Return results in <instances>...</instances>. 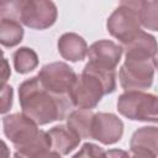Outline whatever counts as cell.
I'll return each instance as SVG.
<instances>
[{
	"label": "cell",
	"mask_w": 158,
	"mask_h": 158,
	"mask_svg": "<svg viewBox=\"0 0 158 158\" xmlns=\"http://www.w3.org/2000/svg\"><path fill=\"white\" fill-rule=\"evenodd\" d=\"M2 68H4V74H2V85L6 83V80H7V77H9V74H10V70H9V65H7V60H6V58H2Z\"/></svg>",
	"instance_id": "cell-23"
},
{
	"label": "cell",
	"mask_w": 158,
	"mask_h": 158,
	"mask_svg": "<svg viewBox=\"0 0 158 158\" xmlns=\"http://www.w3.org/2000/svg\"><path fill=\"white\" fill-rule=\"evenodd\" d=\"M154 64L153 59H132L125 58V63L120 68V84L125 91L146 90L153 84Z\"/></svg>",
	"instance_id": "cell-5"
},
{
	"label": "cell",
	"mask_w": 158,
	"mask_h": 158,
	"mask_svg": "<svg viewBox=\"0 0 158 158\" xmlns=\"http://www.w3.org/2000/svg\"><path fill=\"white\" fill-rule=\"evenodd\" d=\"M37 75L48 90L62 95H69V90L78 78L73 68L63 62H53L43 65Z\"/></svg>",
	"instance_id": "cell-7"
},
{
	"label": "cell",
	"mask_w": 158,
	"mask_h": 158,
	"mask_svg": "<svg viewBox=\"0 0 158 158\" xmlns=\"http://www.w3.org/2000/svg\"><path fill=\"white\" fill-rule=\"evenodd\" d=\"M123 53V47L120 44L109 41L100 40L94 42L88 49V59L89 63L106 68L115 69L121 60Z\"/></svg>",
	"instance_id": "cell-10"
},
{
	"label": "cell",
	"mask_w": 158,
	"mask_h": 158,
	"mask_svg": "<svg viewBox=\"0 0 158 158\" xmlns=\"http://www.w3.org/2000/svg\"><path fill=\"white\" fill-rule=\"evenodd\" d=\"M94 112L85 109H78L67 116V126L74 130L81 138H91V125Z\"/></svg>",
	"instance_id": "cell-16"
},
{
	"label": "cell",
	"mask_w": 158,
	"mask_h": 158,
	"mask_svg": "<svg viewBox=\"0 0 158 158\" xmlns=\"http://www.w3.org/2000/svg\"><path fill=\"white\" fill-rule=\"evenodd\" d=\"M2 131L16 149L28 144L38 133V125L23 112L11 114L2 117Z\"/></svg>",
	"instance_id": "cell-6"
},
{
	"label": "cell",
	"mask_w": 158,
	"mask_h": 158,
	"mask_svg": "<svg viewBox=\"0 0 158 158\" xmlns=\"http://www.w3.org/2000/svg\"><path fill=\"white\" fill-rule=\"evenodd\" d=\"M74 157H105V152L101 147L94 143H84L81 149L75 153Z\"/></svg>",
	"instance_id": "cell-21"
},
{
	"label": "cell",
	"mask_w": 158,
	"mask_h": 158,
	"mask_svg": "<svg viewBox=\"0 0 158 158\" xmlns=\"http://www.w3.org/2000/svg\"><path fill=\"white\" fill-rule=\"evenodd\" d=\"M23 38V28L20 21L0 19V43L4 47H15Z\"/></svg>",
	"instance_id": "cell-17"
},
{
	"label": "cell",
	"mask_w": 158,
	"mask_h": 158,
	"mask_svg": "<svg viewBox=\"0 0 158 158\" xmlns=\"http://www.w3.org/2000/svg\"><path fill=\"white\" fill-rule=\"evenodd\" d=\"M115 89L116 70L88 62L69 90V98L74 107L91 110L96 107L104 95L114 93Z\"/></svg>",
	"instance_id": "cell-2"
},
{
	"label": "cell",
	"mask_w": 158,
	"mask_h": 158,
	"mask_svg": "<svg viewBox=\"0 0 158 158\" xmlns=\"http://www.w3.org/2000/svg\"><path fill=\"white\" fill-rule=\"evenodd\" d=\"M26 2L27 0H0V19L20 21Z\"/></svg>",
	"instance_id": "cell-20"
},
{
	"label": "cell",
	"mask_w": 158,
	"mask_h": 158,
	"mask_svg": "<svg viewBox=\"0 0 158 158\" xmlns=\"http://www.w3.org/2000/svg\"><path fill=\"white\" fill-rule=\"evenodd\" d=\"M141 25L151 31H158V0H147L141 11Z\"/></svg>",
	"instance_id": "cell-19"
},
{
	"label": "cell",
	"mask_w": 158,
	"mask_h": 158,
	"mask_svg": "<svg viewBox=\"0 0 158 158\" xmlns=\"http://www.w3.org/2000/svg\"><path fill=\"white\" fill-rule=\"evenodd\" d=\"M147 0H120L106 21L109 33L126 44L141 31V11Z\"/></svg>",
	"instance_id": "cell-3"
},
{
	"label": "cell",
	"mask_w": 158,
	"mask_h": 158,
	"mask_svg": "<svg viewBox=\"0 0 158 158\" xmlns=\"http://www.w3.org/2000/svg\"><path fill=\"white\" fill-rule=\"evenodd\" d=\"M19 102L22 112L38 126L67 118L73 104L69 95L48 90L38 75L22 81L19 86Z\"/></svg>",
	"instance_id": "cell-1"
},
{
	"label": "cell",
	"mask_w": 158,
	"mask_h": 158,
	"mask_svg": "<svg viewBox=\"0 0 158 158\" xmlns=\"http://www.w3.org/2000/svg\"><path fill=\"white\" fill-rule=\"evenodd\" d=\"M106 156H128V153L126 152H121V151H111V152H105V157Z\"/></svg>",
	"instance_id": "cell-24"
},
{
	"label": "cell",
	"mask_w": 158,
	"mask_h": 158,
	"mask_svg": "<svg viewBox=\"0 0 158 158\" xmlns=\"http://www.w3.org/2000/svg\"><path fill=\"white\" fill-rule=\"evenodd\" d=\"M130 151L136 157H158V127L144 126L136 130L130 141Z\"/></svg>",
	"instance_id": "cell-11"
},
{
	"label": "cell",
	"mask_w": 158,
	"mask_h": 158,
	"mask_svg": "<svg viewBox=\"0 0 158 158\" xmlns=\"http://www.w3.org/2000/svg\"><path fill=\"white\" fill-rule=\"evenodd\" d=\"M59 54L69 62H80L88 56V44L85 40L74 32L63 33L57 43Z\"/></svg>",
	"instance_id": "cell-14"
},
{
	"label": "cell",
	"mask_w": 158,
	"mask_h": 158,
	"mask_svg": "<svg viewBox=\"0 0 158 158\" xmlns=\"http://www.w3.org/2000/svg\"><path fill=\"white\" fill-rule=\"evenodd\" d=\"M58 10L52 0H27L20 22L32 30H46L54 25Z\"/></svg>",
	"instance_id": "cell-8"
},
{
	"label": "cell",
	"mask_w": 158,
	"mask_h": 158,
	"mask_svg": "<svg viewBox=\"0 0 158 158\" xmlns=\"http://www.w3.org/2000/svg\"><path fill=\"white\" fill-rule=\"evenodd\" d=\"M123 135V122L115 114H94L91 125V138L102 144L110 146L118 142Z\"/></svg>",
	"instance_id": "cell-9"
},
{
	"label": "cell",
	"mask_w": 158,
	"mask_h": 158,
	"mask_svg": "<svg viewBox=\"0 0 158 158\" xmlns=\"http://www.w3.org/2000/svg\"><path fill=\"white\" fill-rule=\"evenodd\" d=\"M153 64H154V68L158 70V49L156 51V53H154V56H153Z\"/></svg>",
	"instance_id": "cell-25"
},
{
	"label": "cell",
	"mask_w": 158,
	"mask_h": 158,
	"mask_svg": "<svg viewBox=\"0 0 158 158\" xmlns=\"http://www.w3.org/2000/svg\"><path fill=\"white\" fill-rule=\"evenodd\" d=\"M14 68L20 74H27L37 68L38 56L37 53L28 47H20L12 54Z\"/></svg>",
	"instance_id": "cell-18"
},
{
	"label": "cell",
	"mask_w": 158,
	"mask_h": 158,
	"mask_svg": "<svg viewBox=\"0 0 158 158\" xmlns=\"http://www.w3.org/2000/svg\"><path fill=\"white\" fill-rule=\"evenodd\" d=\"M117 111L128 120L158 123V96L143 90H130L117 99Z\"/></svg>",
	"instance_id": "cell-4"
},
{
	"label": "cell",
	"mask_w": 158,
	"mask_h": 158,
	"mask_svg": "<svg viewBox=\"0 0 158 158\" xmlns=\"http://www.w3.org/2000/svg\"><path fill=\"white\" fill-rule=\"evenodd\" d=\"M16 158H46V157H58L56 152L52 151L51 138L47 131H40V133L25 147L16 149Z\"/></svg>",
	"instance_id": "cell-15"
},
{
	"label": "cell",
	"mask_w": 158,
	"mask_h": 158,
	"mask_svg": "<svg viewBox=\"0 0 158 158\" xmlns=\"http://www.w3.org/2000/svg\"><path fill=\"white\" fill-rule=\"evenodd\" d=\"M12 88L10 85L4 84L1 89V114H5L12 106Z\"/></svg>",
	"instance_id": "cell-22"
},
{
	"label": "cell",
	"mask_w": 158,
	"mask_h": 158,
	"mask_svg": "<svg viewBox=\"0 0 158 158\" xmlns=\"http://www.w3.org/2000/svg\"><path fill=\"white\" fill-rule=\"evenodd\" d=\"M47 132L51 138L52 151L56 152L58 157L67 156L73 152L81 141V137L74 130L65 125L54 126Z\"/></svg>",
	"instance_id": "cell-12"
},
{
	"label": "cell",
	"mask_w": 158,
	"mask_h": 158,
	"mask_svg": "<svg viewBox=\"0 0 158 158\" xmlns=\"http://www.w3.org/2000/svg\"><path fill=\"white\" fill-rule=\"evenodd\" d=\"M122 47H123L125 58H132V59L153 58L156 51L158 49V44L154 36L142 30L135 38H132L126 44H122Z\"/></svg>",
	"instance_id": "cell-13"
}]
</instances>
